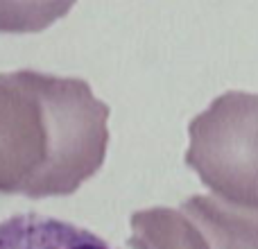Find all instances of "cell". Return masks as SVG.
Wrapping results in <instances>:
<instances>
[{
	"label": "cell",
	"instance_id": "277c9868",
	"mask_svg": "<svg viewBox=\"0 0 258 249\" xmlns=\"http://www.w3.org/2000/svg\"><path fill=\"white\" fill-rule=\"evenodd\" d=\"M0 249H113L77 224L41 213L12 215L0 222Z\"/></svg>",
	"mask_w": 258,
	"mask_h": 249
},
{
	"label": "cell",
	"instance_id": "5b68a950",
	"mask_svg": "<svg viewBox=\"0 0 258 249\" xmlns=\"http://www.w3.org/2000/svg\"><path fill=\"white\" fill-rule=\"evenodd\" d=\"M132 249H209L202 231L181 213L172 209L136 211L129 220Z\"/></svg>",
	"mask_w": 258,
	"mask_h": 249
},
{
	"label": "cell",
	"instance_id": "6da1fadb",
	"mask_svg": "<svg viewBox=\"0 0 258 249\" xmlns=\"http://www.w3.org/2000/svg\"><path fill=\"white\" fill-rule=\"evenodd\" d=\"M109 107L84 80L0 73V193H75L104 163Z\"/></svg>",
	"mask_w": 258,
	"mask_h": 249
},
{
	"label": "cell",
	"instance_id": "7a4b0ae2",
	"mask_svg": "<svg viewBox=\"0 0 258 249\" xmlns=\"http://www.w3.org/2000/svg\"><path fill=\"white\" fill-rule=\"evenodd\" d=\"M186 163L222 202L258 209V93L229 91L188 125Z\"/></svg>",
	"mask_w": 258,
	"mask_h": 249
},
{
	"label": "cell",
	"instance_id": "8992f818",
	"mask_svg": "<svg viewBox=\"0 0 258 249\" xmlns=\"http://www.w3.org/2000/svg\"><path fill=\"white\" fill-rule=\"evenodd\" d=\"M77 0H0V32L30 34L63 18Z\"/></svg>",
	"mask_w": 258,
	"mask_h": 249
},
{
	"label": "cell",
	"instance_id": "3957f363",
	"mask_svg": "<svg viewBox=\"0 0 258 249\" xmlns=\"http://www.w3.org/2000/svg\"><path fill=\"white\" fill-rule=\"evenodd\" d=\"M181 213L200 227L209 249H258V209L195 195L181 204Z\"/></svg>",
	"mask_w": 258,
	"mask_h": 249
}]
</instances>
